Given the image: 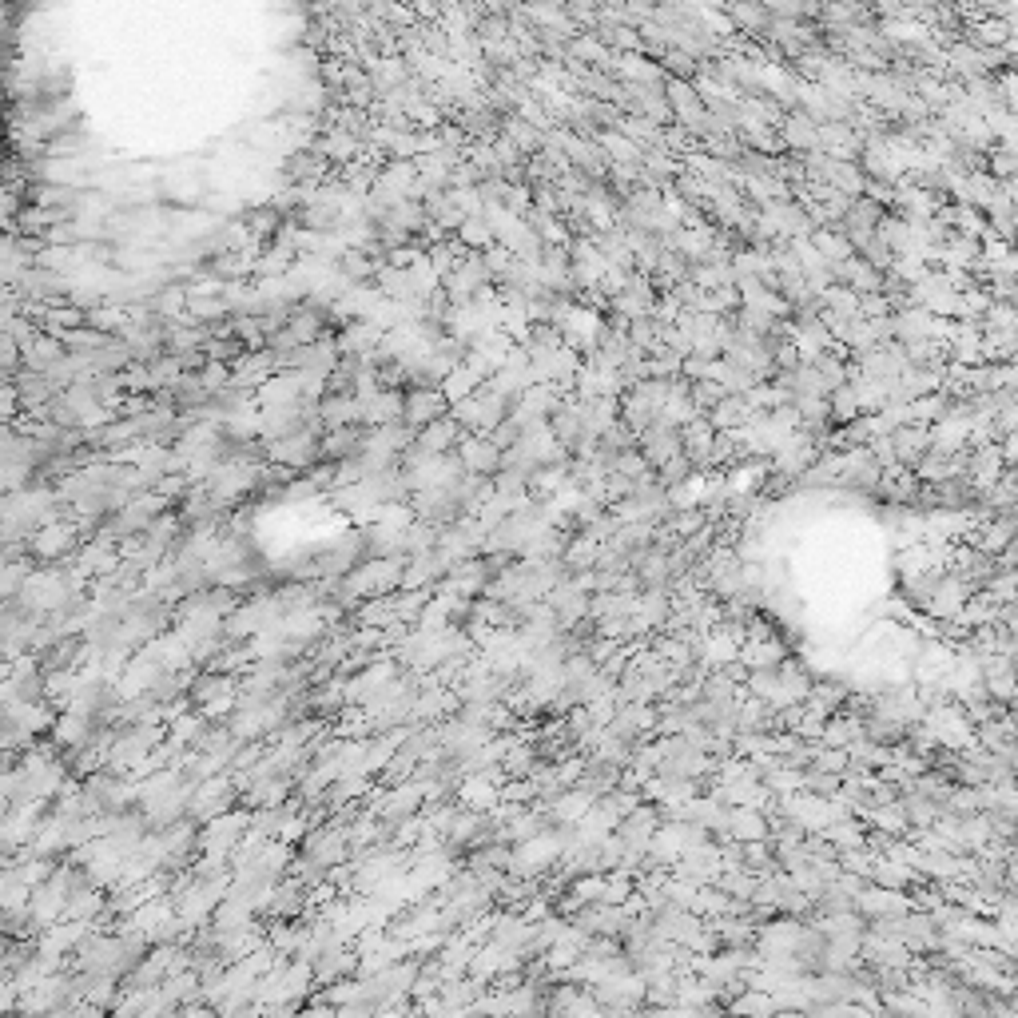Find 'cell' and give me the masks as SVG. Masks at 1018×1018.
I'll list each match as a JSON object with an SVG mask.
<instances>
[{"label": "cell", "mask_w": 1018, "mask_h": 1018, "mask_svg": "<svg viewBox=\"0 0 1018 1018\" xmlns=\"http://www.w3.org/2000/svg\"><path fill=\"white\" fill-rule=\"evenodd\" d=\"M76 545V525H64V521H52V525H44V529H36L32 533V553H40V557H60V553H68Z\"/></svg>", "instance_id": "6da1fadb"}, {"label": "cell", "mask_w": 1018, "mask_h": 1018, "mask_svg": "<svg viewBox=\"0 0 1018 1018\" xmlns=\"http://www.w3.org/2000/svg\"><path fill=\"white\" fill-rule=\"evenodd\" d=\"M724 836H732V840H740V844L764 840V836H768V828H764V816H760V808H744V804H732Z\"/></svg>", "instance_id": "7a4b0ae2"}, {"label": "cell", "mask_w": 1018, "mask_h": 1018, "mask_svg": "<svg viewBox=\"0 0 1018 1018\" xmlns=\"http://www.w3.org/2000/svg\"><path fill=\"white\" fill-rule=\"evenodd\" d=\"M1011 40H1015V24L1007 16H987L971 32V44H979V48H1011Z\"/></svg>", "instance_id": "3957f363"}, {"label": "cell", "mask_w": 1018, "mask_h": 1018, "mask_svg": "<svg viewBox=\"0 0 1018 1018\" xmlns=\"http://www.w3.org/2000/svg\"><path fill=\"white\" fill-rule=\"evenodd\" d=\"M855 736H863V724H859L855 716H836V720L824 724V740H828L832 748H844V752H848Z\"/></svg>", "instance_id": "277c9868"}, {"label": "cell", "mask_w": 1018, "mask_h": 1018, "mask_svg": "<svg viewBox=\"0 0 1018 1018\" xmlns=\"http://www.w3.org/2000/svg\"><path fill=\"white\" fill-rule=\"evenodd\" d=\"M498 466V450L490 442H470L466 446V470H478V474H490Z\"/></svg>", "instance_id": "5b68a950"}, {"label": "cell", "mask_w": 1018, "mask_h": 1018, "mask_svg": "<svg viewBox=\"0 0 1018 1018\" xmlns=\"http://www.w3.org/2000/svg\"><path fill=\"white\" fill-rule=\"evenodd\" d=\"M494 784H490V776H482V780H466L462 784V800H466V808H490L494 804Z\"/></svg>", "instance_id": "8992f818"}, {"label": "cell", "mask_w": 1018, "mask_h": 1018, "mask_svg": "<svg viewBox=\"0 0 1018 1018\" xmlns=\"http://www.w3.org/2000/svg\"><path fill=\"white\" fill-rule=\"evenodd\" d=\"M987 168H991V175H995L999 183L1018 179V156L1011 152V148H1003V144H999V148L991 152V164H987Z\"/></svg>", "instance_id": "52a82bcc"}, {"label": "cell", "mask_w": 1018, "mask_h": 1018, "mask_svg": "<svg viewBox=\"0 0 1018 1018\" xmlns=\"http://www.w3.org/2000/svg\"><path fill=\"white\" fill-rule=\"evenodd\" d=\"M1003 462H1007V466H1018V430H1011V434L1003 438Z\"/></svg>", "instance_id": "ba28073f"}]
</instances>
